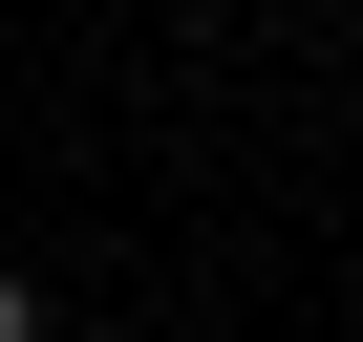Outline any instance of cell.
<instances>
[{"mask_svg":"<svg viewBox=\"0 0 363 342\" xmlns=\"http://www.w3.org/2000/svg\"><path fill=\"white\" fill-rule=\"evenodd\" d=\"M0 342H43V278H22V257H0Z\"/></svg>","mask_w":363,"mask_h":342,"instance_id":"6da1fadb","label":"cell"}]
</instances>
